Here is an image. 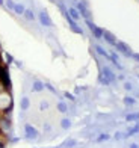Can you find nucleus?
<instances>
[{
	"mask_svg": "<svg viewBox=\"0 0 139 148\" xmlns=\"http://www.w3.org/2000/svg\"><path fill=\"white\" fill-rule=\"evenodd\" d=\"M100 82L101 83H104V85H109L110 82H114L115 80V74H114V71L110 70V68H108V67H104L103 70H101V74H100Z\"/></svg>",
	"mask_w": 139,
	"mask_h": 148,
	"instance_id": "1",
	"label": "nucleus"
},
{
	"mask_svg": "<svg viewBox=\"0 0 139 148\" xmlns=\"http://www.w3.org/2000/svg\"><path fill=\"white\" fill-rule=\"evenodd\" d=\"M0 82H2V85H3L6 89L11 88V80H9L8 68H6V67H2V65H0Z\"/></svg>",
	"mask_w": 139,
	"mask_h": 148,
	"instance_id": "2",
	"label": "nucleus"
},
{
	"mask_svg": "<svg viewBox=\"0 0 139 148\" xmlns=\"http://www.w3.org/2000/svg\"><path fill=\"white\" fill-rule=\"evenodd\" d=\"M76 9L79 11V14H82V15H83L85 20H91V11L88 9V5L85 3V2H79Z\"/></svg>",
	"mask_w": 139,
	"mask_h": 148,
	"instance_id": "3",
	"label": "nucleus"
},
{
	"mask_svg": "<svg viewBox=\"0 0 139 148\" xmlns=\"http://www.w3.org/2000/svg\"><path fill=\"white\" fill-rule=\"evenodd\" d=\"M115 47H116V50H118L120 53H122V55H126V56H133V53H132V50H130V47L126 44V42H122V41H118L115 44Z\"/></svg>",
	"mask_w": 139,
	"mask_h": 148,
	"instance_id": "4",
	"label": "nucleus"
},
{
	"mask_svg": "<svg viewBox=\"0 0 139 148\" xmlns=\"http://www.w3.org/2000/svg\"><path fill=\"white\" fill-rule=\"evenodd\" d=\"M86 24H88V27H89L91 30H92V33H94V36H95L97 39L103 38V32H104V30H101L100 27H97V26H95L91 20H86Z\"/></svg>",
	"mask_w": 139,
	"mask_h": 148,
	"instance_id": "5",
	"label": "nucleus"
},
{
	"mask_svg": "<svg viewBox=\"0 0 139 148\" xmlns=\"http://www.w3.org/2000/svg\"><path fill=\"white\" fill-rule=\"evenodd\" d=\"M38 18H39V21H41V24L45 26V27H50V26H53L51 20H50V17H49V14H47L45 11H41V12L38 14Z\"/></svg>",
	"mask_w": 139,
	"mask_h": 148,
	"instance_id": "6",
	"label": "nucleus"
},
{
	"mask_svg": "<svg viewBox=\"0 0 139 148\" xmlns=\"http://www.w3.org/2000/svg\"><path fill=\"white\" fill-rule=\"evenodd\" d=\"M103 38H104L106 41H108L110 45H115L116 42H118V41H116V38H115V36L112 35L110 32H108V30H104V32H103Z\"/></svg>",
	"mask_w": 139,
	"mask_h": 148,
	"instance_id": "7",
	"label": "nucleus"
},
{
	"mask_svg": "<svg viewBox=\"0 0 139 148\" xmlns=\"http://www.w3.org/2000/svg\"><path fill=\"white\" fill-rule=\"evenodd\" d=\"M68 14H70V17H71L73 20H79L80 18V14H79V11L76 8H70L68 9Z\"/></svg>",
	"mask_w": 139,
	"mask_h": 148,
	"instance_id": "8",
	"label": "nucleus"
},
{
	"mask_svg": "<svg viewBox=\"0 0 139 148\" xmlns=\"http://www.w3.org/2000/svg\"><path fill=\"white\" fill-rule=\"evenodd\" d=\"M26 131H27V136L29 137H35L36 135H38V131H36L32 125H29V124H26Z\"/></svg>",
	"mask_w": 139,
	"mask_h": 148,
	"instance_id": "9",
	"label": "nucleus"
},
{
	"mask_svg": "<svg viewBox=\"0 0 139 148\" xmlns=\"http://www.w3.org/2000/svg\"><path fill=\"white\" fill-rule=\"evenodd\" d=\"M70 26H71V30H73V32H76V33H79V35H82V33H83V30L76 24V21H71V23H70Z\"/></svg>",
	"mask_w": 139,
	"mask_h": 148,
	"instance_id": "10",
	"label": "nucleus"
},
{
	"mask_svg": "<svg viewBox=\"0 0 139 148\" xmlns=\"http://www.w3.org/2000/svg\"><path fill=\"white\" fill-rule=\"evenodd\" d=\"M95 50H97V53H98V55H101V56H104V57H108V59H110V56H109L108 53L104 51V49H103V47H100V45H95Z\"/></svg>",
	"mask_w": 139,
	"mask_h": 148,
	"instance_id": "11",
	"label": "nucleus"
},
{
	"mask_svg": "<svg viewBox=\"0 0 139 148\" xmlns=\"http://www.w3.org/2000/svg\"><path fill=\"white\" fill-rule=\"evenodd\" d=\"M23 15H24V17L27 18L29 21H33V20H35V15H33V12H32V11H29V9H27V11H24V14H23Z\"/></svg>",
	"mask_w": 139,
	"mask_h": 148,
	"instance_id": "12",
	"label": "nucleus"
},
{
	"mask_svg": "<svg viewBox=\"0 0 139 148\" xmlns=\"http://www.w3.org/2000/svg\"><path fill=\"white\" fill-rule=\"evenodd\" d=\"M14 11H15V12H17V14H24V6H23V5H15V8H14Z\"/></svg>",
	"mask_w": 139,
	"mask_h": 148,
	"instance_id": "13",
	"label": "nucleus"
},
{
	"mask_svg": "<svg viewBox=\"0 0 139 148\" xmlns=\"http://www.w3.org/2000/svg\"><path fill=\"white\" fill-rule=\"evenodd\" d=\"M42 88H44V85H42L41 82H35L33 83V88H32V89H33V91H41Z\"/></svg>",
	"mask_w": 139,
	"mask_h": 148,
	"instance_id": "14",
	"label": "nucleus"
},
{
	"mask_svg": "<svg viewBox=\"0 0 139 148\" xmlns=\"http://www.w3.org/2000/svg\"><path fill=\"white\" fill-rule=\"evenodd\" d=\"M5 3H6L8 9H14V8H15V3L12 2V0H6V2H5Z\"/></svg>",
	"mask_w": 139,
	"mask_h": 148,
	"instance_id": "15",
	"label": "nucleus"
},
{
	"mask_svg": "<svg viewBox=\"0 0 139 148\" xmlns=\"http://www.w3.org/2000/svg\"><path fill=\"white\" fill-rule=\"evenodd\" d=\"M21 107H23V109H27L29 107V100L27 98H23V101H21Z\"/></svg>",
	"mask_w": 139,
	"mask_h": 148,
	"instance_id": "16",
	"label": "nucleus"
},
{
	"mask_svg": "<svg viewBox=\"0 0 139 148\" xmlns=\"http://www.w3.org/2000/svg\"><path fill=\"white\" fill-rule=\"evenodd\" d=\"M57 109H59V112H67V106L63 103H59L57 104Z\"/></svg>",
	"mask_w": 139,
	"mask_h": 148,
	"instance_id": "17",
	"label": "nucleus"
},
{
	"mask_svg": "<svg viewBox=\"0 0 139 148\" xmlns=\"http://www.w3.org/2000/svg\"><path fill=\"white\" fill-rule=\"evenodd\" d=\"M62 127H63V129H68V127H70V121L68 119H63L62 121Z\"/></svg>",
	"mask_w": 139,
	"mask_h": 148,
	"instance_id": "18",
	"label": "nucleus"
},
{
	"mask_svg": "<svg viewBox=\"0 0 139 148\" xmlns=\"http://www.w3.org/2000/svg\"><path fill=\"white\" fill-rule=\"evenodd\" d=\"M124 101H126L127 104H132V103H133V100H132L130 97H126V100H124Z\"/></svg>",
	"mask_w": 139,
	"mask_h": 148,
	"instance_id": "19",
	"label": "nucleus"
},
{
	"mask_svg": "<svg viewBox=\"0 0 139 148\" xmlns=\"http://www.w3.org/2000/svg\"><path fill=\"white\" fill-rule=\"evenodd\" d=\"M133 118H139V113H138V115H130V116H129V119H133Z\"/></svg>",
	"mask_w": 139,
	"mask_h": 148,
	"instance_id": "20",
	"label": "nucleus"
},
{
	"mask_svg": "<svg viewBox=\"0 0 139 148\" xmlns=\"http://www.w3.org/2000/svg\"><path fill=\"white\" fill-rule=\"evenodd\" d=\"M124 86H126V89H132V85H130V83H126Z\"/></svg>",
	"mask_w": 139,
	"mask_h": 148,
	"instance_id": "21",
	"label": "nucleus"
},
{
	"mask_svg": "<svg viewBox=\"0 0 139 148\" xmlns=\"http://www.w3.org/2000/svg\"><path fill=\"white\" fill-rule=\"evenodd\" d=\"M133 57H135L136 61H139V55H133Z\"/></svg>",
	"mask_w": 139,
	"mask_h": 148,
	"instance_id": "22",
	"label": "nucleus"
},
{
	"mask_svg": "<svg viewBox=\"0 0 139 148\" xmlns=\"http://www.w3.org/2000/svg\"><path fill=\"white\" fill-rule=\"evenodd\" d=\"M0 65H2V53H0Z\"/></svg>",
	"mask_w": 139,
	"mask_h": 148,
	"instance_id": "23",
	"label": "nucleus"
},
{
	"mask_svg": "<svg viewBox=\"0 0 139 148\" xmlns=\"http://www.w3.org/2000/svg\"><path fill=\"white\" fill-rule=\"evenodd\" d=\"M5 3V0H0V5H3Z\"/></svg>",
	"mask_w": 139,
	"mask_h": 148,
	"instance_id": "24",
	"label": "nucleus"
}]
</instances>
